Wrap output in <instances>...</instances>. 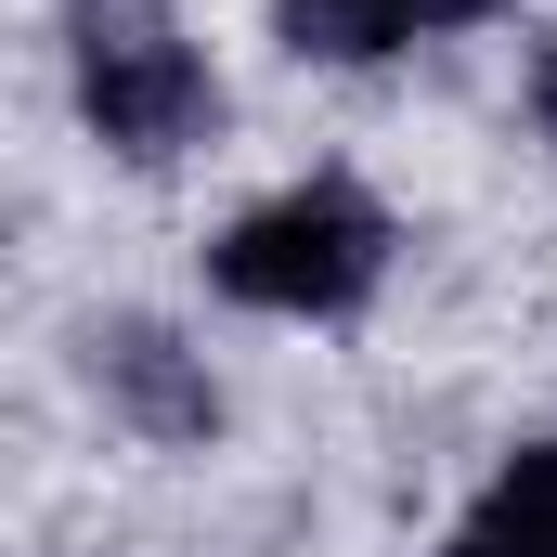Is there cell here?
<instances>
[{"mask_svg": "<svg viewBox=\"0 0 557 557\" xmlns=\"http://www.w3.org/2000/svg\"><path fill=\"white\" fill-rule=\"evenodd\" d=\"M441 557H557V441L545 454H519L467 519H454V545Z\"/></svg>", "mask_w": 557, "mask_h": 557, "instance_id": "277c9868", "label": "cell"}, {"mask_svg": "<svg viewBox=\"0 0 557 557\" xmlns=\"http://www.w3.org/2000/svg\"><path fill=\"white\" fill-rule=\"evenodd\" d=\"M467 13H493V0H441V26H467Z\"/></svg>", "mask_w": 557, "mask_h": 557, "instance_id": "52a82bcc", "label": "cell"}, {"mask_svg": "<svg viewBox=\"0 0 557 557\" xmlns=\"http://www.w3.org/2000/svg\"><path fill=\"white\" fill-rule=\"evenodd\" d=\"M91 376H104V403L143 428V441H208L221 428V389H208V350H182L169 324H104L91 337Z\"/></svg>", "mask_w": 557, "mask_h": 557, "instance_id": "3957f363", "label": "cell"}, {"mask_svg": "<svg viewBox=\"0 0 557 557\" xmlns=\"http://www.w3.org/2000/svg\"><path fill=\"white\" fill-rule=\"evenodd\" d=\"M532 131L557 143V52H545V65H532Z\"/></svg>", "mask_w": 557, "mask_h": 557, "instance_id": "8992f818", "label": "cell"}, {"mask_svg": "<svg viewBox=\"0 0 557 557\" xmlns=\"http://www.w3.org/2000/svg\"><path fill=\"white\" fill-rule=\"evenodd\" d=\"M65 39H78V117L117 143V156H182V143L221 117L195 39H182L156 0H78Z\"/></svg>", "mask_w": 557, "mask_h": 557, "instance_id": "7a4b0ae2", "label": "cell"}, {"mask_svg": "<svg viewBox=\"0 0 557 557\" xmlns=\"http://www.w3.org/2000/svg\"><path fill=\"white\" fill-rule=\"evenodd\" d=\"M273 13H285V39L324 52V65H376L416 26H441V0H273Z\"/></svg>", "mask_w": 557, "mask_h": 557, "instance_id": "5b68a950", "label": "cell"}, {"mask_svg": "<svg viewBox=\"0 0 557 557\" xmlns=\"http://www.w3.org/2000/svg\"><path fill=\"white\" fill-rule=\"evenodd\" d=\"M376 273H389V221H376L363 182H285V195H260V208L208 247V285H221L234 311H285V324L363 311Z\"/></svg>", "mask_w": 557, "mask_h": 557, "instance_id": "6da1fadb", "label": "cell"}]
</instances>
